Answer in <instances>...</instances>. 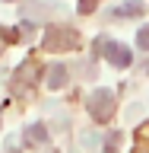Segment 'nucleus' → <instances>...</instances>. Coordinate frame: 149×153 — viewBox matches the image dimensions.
I'll use <instances>...</instances> for the list:
<instances>
[{"instance_id": "obj_1", "label": "nucleus", "mask_w": 149, "mask_h": 153, "mask_svg": "<svg viewBox=\"0 0 149 153\" xmlns=\"http://www.w3.org/2000/svg\"><path fill=\"white\" fill-rule=\"evenodd\" d=\"M76 42H79V35L73 29H67V26H51L45 32V38H41L45 51H64V48H73Z\"/></svg>"}, {"instance_id": "obj_8", "label": "nucleus", "mask_w": 149, "mask_h": 153, "mask_svg": "<svg viewBox=\"0 0 149 153\" xmlns=\"http://www.w3.org/2000/svg\"><path fill=\"white\" fill-rule=\"evenodd\" d=\"M95 7H98V0H79V13H83V16H86V13H92Z\"/></svg>"}, {"instance_id": "obj_6", "label": "nucleus", "mask_w": 149, "mask_h": 153, "mask_svg": "<svg viewBox=\"0 0 149 153\" xmlns=\"http://www.w3.org/2000/svg\"><path fill=\"white\" fill-rule=\"evenodd\" d=\"M143 10H146L143 0H127V3H121L114 10V16H143Z\"/></svg>"}, {"instance_id": "obj_5", "label": "nucleus", "mask_w": 149, "mask_h": 153, "mask_svg": "<svg viewBox=\"0 0 149 153\" xmlns=\"http://www.w3.org/2000/svg\"><path fill=\"white\" fill-rule=\"evenodd\" d=\"M45 74H48V86H51V89L67 86V67H64V64H51Z\"/></svg>"}, {"instance_id": "obj_4", "label": "nucleus", "mask_w": 149, "mask_h": 153, "mask_svg": "<svg viewBox=\"0 0 149 153\" xmlns=\"http://www.w3.org/2000/svg\"><path fill=\"white\" fill-rule=\"evenodd\" d=\"M22 140H26V147H38V143H45V140H48L45 124H29L26 134H22Z\"/></svg>"}, {"instance_id": "obj_3", "label": "nucleus", "mask_w": 149, "mask_h": 153, "mask_svg": "<svg viewBox=\"0 0 149 153\" xmlns=\"http://www.w3.org/2000/svg\"><path fill=\"white\" fill-rule=\"evenodd\" d=\"M95 45L102 48V54L108 57V64H114V67H130L133 51H130L127 45H121V42H105V38H98Z\"/></svg>"}, {"instance_id": "obj_2", "label": "nucleus", "mask_w": 149, "mask_h": 153, "mask_svg": "<svg viewBox=\"0 0 149 153\" xmlns=\"http://www.w3.org/2000/svg\"><path fill=\"white\" fill-rule=\"evenodd\" d=\"M89 115H92L95 121H102V124L114 115V93L111 89H95L89 96Z\"/></svg>"}, {"instance_id": "obj_7", "label": "nucleus", "mask_w": 149, "mask_h": 153, "mask_svg": "<svg viewBox=\"0 0 149 153\" xmlns=\"http://www.w3.org/2000/svg\"><path fill=\"white\" fill-rule=\"evenodd\" d=\"M137 45H140L143 51H149V26H143L140 32H137Z\"/></svg>"}]
</instances>
